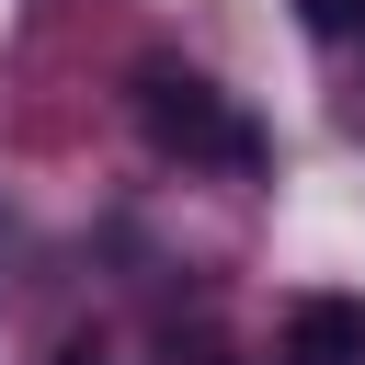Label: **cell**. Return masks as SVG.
<instances>
[{
    "mask_svg": "<svg viewBox=\"0 0 365 365\" xmlns=\"http://www.w3.org/2000/svg\"><path fill=\"white\" fill-rule=\"evenodd\" d=\"M57 365H103V354H91V342H68V354H57Z\"/></svg>",
    "mask_w": 365,
    "mask_h": 365,
    "instance_id": "obj_4",
    "label": "cell"
},
{
    "mask_svg": "<svg viewBox=\"0 0 365 365\" xmlns=\"http://www.w3.org/2000/svg\"><path fill=\"white\" fill-rule=\"evenodd\" d=\"M285 365H365V297H297L285 308Z\"/></svg>",
    "mask_w": 365,
    "mask_h": 365,
    "instance_id": "obj_2",
    "label": "cell"
},
{
    "mask_svg": "<svg viewBox=\"0 0 365 365\" xmlns=\"http://www.w3.org/2000/svg\"><path fill=\"white\" fill-rule=\"evenodd\" d=\"M137 125L160 160H205V171H262V125L182 57H148L137 68Z\"/></svg>",
    "mask_w": 365,
    "mask_h": 365,
    "instance_id": "obj_1",
    "label": "cell"
},
{
    "mask_svg": "<svg viewBox=\"0 0 365 365\" xmlns=\"http://www.w3.org/2000/svg\"><path fill=\"white\" fill-rule=\"evenodd\" d=\"M297 23H308V34H331V46H342V34H365V0H297Z\"/></svg>",
    "mask_w": 365,
    "mask_h": 365,
    "instance_id": "obj_3",
    "label": "cell"
}]
</instances>
